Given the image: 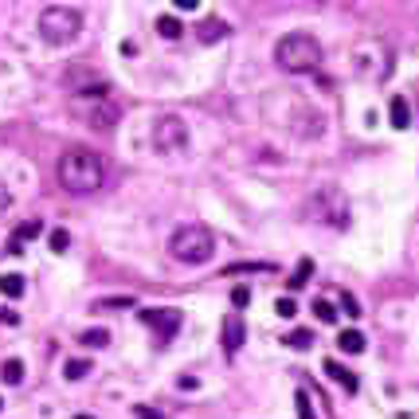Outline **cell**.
Here are the masks:
<instances>
[{"mask_svg":"<svg viewBox=\"0 0 419 419\" xmlns=\"http://www.w3.org/2000/svg\"><path fill=\"white\" fill-rule=\"evenodd\" d=\"M0 321H8V325H16V321H20V318H16L12 309H4V306H0Z\"/></svg>","mask_w":419,"mask_h":419,"instance_id":"33","label":"cell"},{"mask_svg":"<svg viewBox=\"0 0 419 419\" xmlns=\"http://www.w3.org/2000/svg\"><path fill=\"white\" fill-rule=\"evenodd\" d=\"M133 419H169V416H161V411L149 408V404H133Z\"/></svg>","mask_w":419,"mask_h":419,"instance_id":"28","label":"cell"},{"mask_svg":"<svg viewBox=\"0 0 419 419\" xmlns=\"http://www.w3.org/2000/svg\"><path fill=\"white\" fill-rule=\"evenodd\" d=\"M184 145H189V126H184V118H180V114L157 118V126H153V149L157 153H180Z\"/></svg>","mask_w":419,"mask_h":419,"instance_id":"8","label":"cell"},{"mask_svg":"<svg viewBox=\"0 0 419 419\" xmlns=\"http://www.w3.org/2000/svg\"><path fill=\"white\" fill-rule=\"evenodd\" d=\"M90 309H94V314H102V309H133V298H102Z\"/></svg>","mask_w":419,"mask_h":419,"instance_id":"24","label":"cell"},{"mask_svg":"<svg viewBox=\"0 0 419 419\" xmlns=\"http://www.w3.org/2000/svg\"><path fill=\"white\" fill-rule=\"evenodd\" d=\"M309 274H314V263L302 259V263H298V270H294V279H286V282H290V290H302V286L309 282Z\"/></svg>","mask_w":419,"mask_h":419,"instance_id":"22","label":"cell"},{"mask_svg":"<svg viewBox=\"0 0 419 419\" xmlns=\"http://www.w3.org/2000/svg\"><path fill=\"white\" fill-rule=\"evenodd\" d=\"M87 372H90V360H82V357H79V360L71 357L67 365H63V376H67V380H82Z\"/></svg>","mask_w":419,"mask_h":419,"instance_id":"20","label":"cell"},{"mask_svg":"<svg viewBox=\"0 0 419 419\" xmlns=\"http://www.w3.org/2000/svg\"><path fill=\"white\" fill-rule=\"evenodd\" d=\"M75 419H90V416H75Z\"/></svg>","mask_w":419,"mask_h":419,"instance_id":"34","label":"cell"},{"mask_svg":"<svg viewBox=\"0 0 419 419\" xmlns=\"http://www.w3.org/2000/svg\"><path fill=\"white\" fill-rule=\"evenodd\" d=\"M306 220L330 223V228H349V196H345L337 184H321V189L306 200Z\"/></svg>","mask_w":419,"mask_h":419,"instance_id":"6","label":"cell"},{"mask_svg":"<svg viewBox=\"0 0 419 419\" xmlns=\"http://www.w3.org/2000/svg\"><path fill=\"white\" fill-rule=\"evenodd\" d=\"M138 318H141V325H149V330L157 333L161 345H165V341H172V337H177V330L184 325V314H180V309H172V306L138 309Z\"/></svg>","mask_w":419,"mask_h":419,"instance_id":"9","label":"cell"},{"mask_svg":"<svg viewBox=\"0 0 419 419\" xmlns=\"http://www.w3.org/2000/svg\"><path fill=\"white\" fill-rule=\"evenodd\" d=\"M286 345H290V349H309V345H314V333H309V330H294L286 337Z\"/></svg>","mask_w":419,"mask_h":419,"instance_id":"25","label":"cell"},{"mask_svg":"<svg viewBox=\"0 0 419 419\" xmlns=\"http://www.w3.org/2000/svg\"><path fill=\"white\" fill-rule=\"evenodd\" d=\"M274 314H279V318H294V314H298V302H294V298H279V302H274Z\"/></svg>","mask_w":419,"mask_h":419,"instance_id":"27","label":"cell"},{"mask_svg":"<svg viewBox=\"0 0 419 419\" xmlns=\"http://www.w3.org/2000/svg\"><path fill=\"white\" fill-rule=\"evenodd\" d=\"M341 306H345V314H349V318H360V302L353 298V294H341Z\"/></svg>","mask_w":419,"mask_h":419,"instance_id":"30","label":"cell"},{"mask_svg":"<svg viewBox=\"0 0 419 419\" xmlns=\"http://www.w3.org/2000/svg\"><path fill=\"white\" fill-rule=\"evenodd\" d=\"M0 294H4V298H20V294H24V279H20V274H4V279H0Z\"/></svg>","mask_w":419,"mask_h":419,"instance_id":"18","label":"cell"},{"mask_svg":"<svg viewBox=\"0 0 419 419\" xmlns=\"http://www.w3.org/2000/svg\"><path fill=\"white\" fill-rule=\"evenodd\" d=\"M169 255L177 263H184V267H204L216 255V240H212V231L204 223H184V228L172 231Z\"/></svg>","mask_w":419,"mask_h":419,"instance_id":"3","label":"cell"},{"mask_svg":"<svg viewBox=\"0 0 419 419\" xmlns=\"http://www.w3.org/2000/svg\"><path fill=\"white\" fill-rule=\"evenodd\" d=\"M365 345H369V341H365V333H360V330H345L337 337V349L341 353H365Z\"/></svg>","mask_w":419,"mask_h":419,"instance_id":"15","label":"cell"},{"mask_svg":"<svg viewBox=\"0 0 419 419\" xmlns=\"http://www.w3.org/2000/svg\"><path fill=\"white\" fill-rule=\"evenodd\" d=\"M180 20H172V16H161L157 20V36H165V40H180Z\"/></svg>","mask_w":419,"mask_h":419,"instance_id":"21","label":"cell"},{"mask_svg":"<svg viewBox=\"0 0 419 419\" xmlns=\"http://www.w3.org/2000/svg\"><path fill=\"white\" fill-rule=\"evenodd\" d=\"M314 314H318V321H325V325H333V321H337V306H333V302H325V298L314 302Z\"/></svg>","mask_w":419,"mask_h":419,"instance_id":"23","label":"cell"},{"mask_svg":"<svg viewBox=\"0 0 419 419\" xmlns=\"http://www.w3.org/2000/svg\"><path fill=\"white\" fill-rule=\"evenodd\" d=\"M294 404H298V419H318V416H314V408H309V396H306V392H298V399H294Z\"/></svg>","mask_w":419,"mask_h":419,"instance_id":"29","label":"cell"},{"mask_svg":"<svg viewBox=\"0 0 419 419\" xmlns=\"http://www.w3.org/2000/svg\"><path fill=\"white\" fill-rule=\"evenodd\" d=\"M247 298H251L247 286H235V290H231V302H235V306H247Z\"/></svg>","mask_w":419,"mask_h":419,"instance_id":"31","label":"cell"},{"mask_svg":"<svg viewBox=\"0 0 419 419\" xmlns=\"http://www.w3.org/2000/svg\"><path fill=\"white\" fill-rule=\"evenodd\" d=\"M79 341L87 345V349H106V345H110V333H106V330H87Z\"/></svg>","mask_w":419,"mask_h":419,"instance_id":"19","label":"cell"},{"mask_svg":"<svg viewBox=\"0 0 419 419\" xmlns=\"http://www.w3.org/2000/svg\"><path fill=\"white\" fill-rule=\"evenodd\" d=\"M251 270H255V274H263V270H267V274H274V263H231L228 270H223V279H235V274H251Z\"/></svg>","mask_w":419,"mask_h":419,"instance_id":"13","label":"cell"},{"mask_svg":"<svg viewBox=\"0 0 419 419\" xmlns=\"http://www.w3.org/2000/svg\"><path fill=\"white\" fill-rule=\"evenodd\" d=\"M79 31H82V12L75 8V4H47V8L40 12V36H43V43H51V47L75 43Z\"/></svg>","mask_w":419,"mask_h":419,"instance_id":"5","label":"cell"},{"mask_svg":"<svg viewBox=\"0 0 419 419\" xmlns=\"http://www.w3.org/2000/svg\"><path fill=\"white\" fill-rule=\"evenodd\" d=\"M321 59H325V51H321L318 36H309V31H290L274 43V63L286 75H314Z\"/></svg>","mask_w":419,"mask_h":419,"instance_id":"2","label":"cell"},{"mask_svg":"<svg viewBox=\"0 0 419 419\" xmlns=\"http://www.w3.org/2000/svg\"><path fill=\"white\" fill-rule=\"evenodd\" d=\"M0 380H4V384H20L24 380V360H4V365H0Z\"/></svg>","mask_w":419,"mask_h":419,"instance_id":"17","label":"cell"},{"mask_svg":"<svg viewBox=\"0 0 419 419\" xmlns=\"http://www.w3.org/2000/svg\"><path fill=\"white\" fill-rule=\"evenodd\" d=\"M0 408H4V399H0Z\"/></svg>","mask_w":419,"mask_h":419,"instance_id":"35","label":"cell"},{"mask_svg":"<svg viewBox=\"0 0 419 419\" xmlns=\"http://www.w3.org/2000/svg\"><path fill=\"white\" fill-rule=\"evenodd\" d=\"M388 110H392V126H396V130H408V126H411V114H408V102L399 98V94H396V98H392V102H388Z\"/></svg>","mask_w":419,"mask_h":419,"instance_id":"16","label":"cell"},{"mask_svg":"<svg viewBox=\"0 0 419 419\" xmlns=\"http://www.w3.org/2000/svg\"><path fill=\"white\" fill-rule=\"evenodd\" d=\"M67 247H71V235H67L63 228H55V231H51V251H55V255H63Z\"/></svg>","mask_w":419,"mask_h":419,"instance_id":"26","label":"cell"},{"mask_svg":"<svg viewBox=\"0 0 419 419\" xmlns=\"http://www.w3.org/2000/svg\"><path fill=\"white\" fill-rule=\"evenodd\" d=\"M325 376H330V380H337V384H341L345 392H357V388H360L357 372H349L345 365H341V360H325Z\"/></svg>","mask_w":419,"mask_h":419,"instance_id":"11","label":"cell"},{"mask_svg":"<svg viewBox=\"0 0 419 419\" xmlns=\"http://www.w3.org/2000/svg\"><path fill=\"white\" fill-rule=\"evenodd\" d=\"M240 345H243V318L240 314H228L223 318V349H228V357L240 353Z\"/></svg>","mask_w":419,"mask_h":419,"instance_id":"10","label":"cell"},{"mask_svg":"<svg viewBox=\"0 0 419 419\" xmlns=\"http://www.w3.org/2000/svg\"><path fill=\"white\" fill-rule=\"evenodd\" d=\"M228 36H231V28L220 20V16H212V20L200 24V43H220V40H228Z\"/></svg>","mask_w":419,"mask_h":419,"instance_id":"12","label":"cell"},{"mask_svg":"<svg viewBox=\"0 0 419 419\" xmlns=\"http://www.w3.org/2000/svg\"><path fill=\"white\" fill-rule=\"evenodd\" d=\"M55 177H59V184L67 192H75V196H90V192L102 189V180H106V165H102V157L94 149H87V145H71V149L59 157V165H55Z\"/></svg>","mask_w":419,"mask_h":419,"instance_id":"1","label":"cell"},{"mask_svg":"<svg viewBox=\"0 0 419 419\" xmlns=\"http://www.w3.org/2000/svg\"><path fill=\"white\" fill-rule=\"evenodd\" d=\"M71 110L87 122L90 130H114L118 126V106L110 102V87H87L71 98Z\"/></svg>","mask_w":419,"mask_h":419,"instance_id":"4","label":"cell"},{"mask_svg":"<svg viewBox=\"0 0 419 419\" xmlns=\"http://www.w3.org/2000/svg\"><path fill=\"white\" fill-rule=\"evenodd\" d=\"M353 71L365 82H384L392 75V51L380 40H360L353 47Z\"/></svg>","mask_w":419,"mask_h":419,"instance_id":"7","label":"cell"},{"mask_svg":"<svg viewBox=\"0 0 419 419\" xmlns=\"http://www.w3.org/2000/svg\"><path fill=\"white\" fill-rule=\"evenodd\" d=\"M40 220H31V223H20V228H16V235H12V243H8V251L12 255H20L24 251V240H31V235H40Z\"/></svg>","mask_w":419,"mask_h":419,"instance_id":"14","label":"cell"},{"mask_svg":"<svg viewBox=\"0 0 419 419\" xmlns=\"http://www.w3.org/2000/svg\"><path fill=\"white\" fill-rule=\"evenodd\" d=\"M8 204H12V192H8V184L0 180V212H8Z\"/></svg>","mask_w":419,"mask_h":419,"instance_id":"32","label":"cell"}]
</instances>
